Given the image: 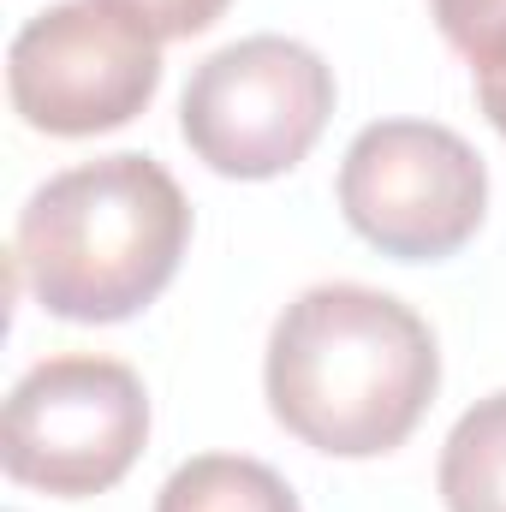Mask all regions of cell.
<instances>
[{
    "label": "cell",
    "instance_id": "obj_2",
    "mask_svg": "<svg viewBox=\"0 0 506 512\" xmlns=\"http://www.w3.org/2000/svg\"><path fill=\"white\" fill-rule=\"evenodd\" d=\"M191 245V203L155 155H96L30 191L12 268L60 322H126L155 304Z\"/></svg>",
    "mask_w": 506,
    "mask_h": 512
},
{
    "label": "cell",
    "instance_id": "obj_11",
    "mask_svg": "<svg viewBox=\"0 0 506 512\" xmlns=\"http://www.w3.org/2000/svg\"><path fill=\"white\" fill-rule=\"evenodd\" d=\"M477 102H483L489 126L506 137V66H495V72H477Z\"/></svg>",
    "mask_w": 506,
    "mask_h": 512
},
{
    "label": "cell",
    "instance_id": "obj_1",
    "mask_svg": "<svg viewBox=\"0 0 506 512\" xmlns=\"http://www.w3.org/2000/svg\"><path fill=\"white\" fill-rule=\"evenodd\" d=\"M268 411L328 459H381L411 441L441 387L429 322L393 292L328 280L298 292L262 358Z\"/></svg>",
    "mask_w": 506,
    "mask_h": 512
},
{
    "label": "cell",
    "instance_id": "obj_3",
    "mask_svg": "<svg viewBox=\"0 0 506 512\" xmlns=\"http://www.w3.org/2000/svg\"><path fill=\"white\" fill-rule=\"evenodd\" d=\"M149 441V393L120 358L66 352L30 364L6 393L0 465L18 489L54 501L108 495Z\"/></svg>",
    "mask_w": 506,
    "mask_h": 512
},
{
    "label": "cell",
    "instance_id": "obj_6",
    "mask_svg": "<svg viewBox=\"0 0 506 512\" xmlns=\"http://www.w3.org/2000/svg\"><path fill=\"white\" fill-rule=\"evenodd\" d=\"M161 90V42L108 0H60L6 48L12 114L48 137L131 126Z\"/></svg>",
    "mask_w": 506,
    "mask_h": 512
},
{
    "label": "cell",
    "instance_id": "obj_7",
    "mask_svg": "<svg viewBox=\"0 0 506 512\" xmlns=\"http://www.w3.org/2000/svg\"><path fill=\"white\" fill-rule=\"evenodd\" d=\"M435 489L447 512H506V387L453 423Z\"/></svg>",
    "mask_w": 506,
    "mask_h": 512
},
{
    "label": "cell",
    "instance_id": "obj_9",
    "mask_svg": "<svg viewBox=\"0 0 506 512\" xmlns=\"http://www.w3.org/2000/svg\"><path fill=\"white\" fill-rule=\"evenodd\" d=\"M429 12L447 48L471 60V72L506 66V0H429Z\"/></svg>",
    "mask_w": 506,
    "mask_h": 512
},
{
    "label": "cell",
    "instance_id": "obj_10",
    "mask_svg": "<svg viewBox=\"0 0 506 512\" xmlns=\"http://www.w3.org/2000/svg\"><path fill=\"white\" fill-rule=\"evenodd\" d=\"M108 6H120L155 42H179V36H203L233 0H108Z\"/></svg>",
    "mask_w": 506,
    "mask_h": 512
},
{
    "label": "cell",
    "instance_id": "obj_8",
    "mask_svg": "<svg viewBox=\"0 0 506 512\" xmlns=\"http://www.w3.org/2000/svg\"><path fill=\"white\" fill-rule=\"evenodd\" d=\"M155 512H298L292 483L245 453H203V459H185L161 495Z\"/></svg>",
    "mask_w": 506,
    "mask_h": 512
},
{
    "label": "cell",
    "instance_id": "obj_5",
    "mask_svg": "<svg viewBox=\"0 0 506 512\" xmlns=\"http://www.w3.org/2000/svg\"><path fill=\"white\" fill-rule=\"evenodd\" d=\"M340 215L393 262H441L477 239L489 167L453 126L376 120L340 161Z\"/></svg>",
    "mask_w": 506,
    "mask_h": 512
},
{
    "label": "cell",
    "instance_id": "obj_4",
    "mask_svg": "<svg viewBox=\"0 0 506 512\" xmlns=\"http://www.w3.org/2000/svg\"><path fill=\"white\" fill-rule=\"evenodd\" d=\"M334 102V66L316 48L292 36H239L191 72L179 131L221 179H280L316 149Z\"/></svg>",
    "mask_w": 506,
    "mask_h": 512
}]
</instances>
